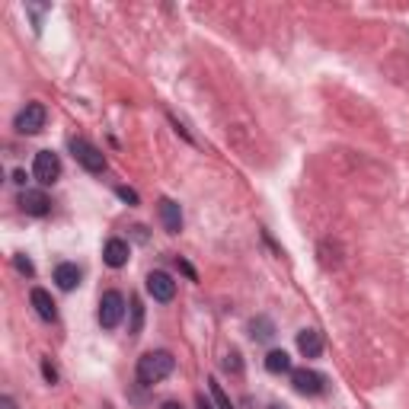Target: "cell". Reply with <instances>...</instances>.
<instances>
[{"instance_id":"cell-1","label":"cell","mask_w":409,"mask_h":409,"mask_svg":"<svg viewBox=\"0 0 409 409\" xmlns=\"http://www.w3.org/2000/svg\"><path fill=\"white\" fill-rule=\"evenodd\" d=\"M176 367V358L173 352H167V348H157V352H147L138 358V367H134V377H138L141 387H153V384L167 381L170 375H173Z\"/></svg>"},{"instance_id":"cell-2","label":"cell","mask_w":409,"mask_h":409,"mask_svg":"<svg viewBox=\"0 0 409 409\" xmlns=\"http://www.w3.org/2000/svg\"><path fill=\"white\" fill-rule=\"evenodd\" d=\"M70 153H74L77 163H80L87 173H93V176L106 173V153L99 151L93 141H87V138H70Z\"/></svg>"},{"instance_id":"cell-3","label":"cell","mask_w":409,"mask_h":409,"mask_svg":"<svg viewBox=\"0 0 409 409\" xmlns=\"http://www.w3.org/2000/svg\"><path fill=\"white\" fill-rule=\"evenodd\" d=\"M122 317H125V294L115 291V288L103 291V298H99V326L103 329H115L122 323Z\"/></svg>"},{"instance_id":"cell-4","label":"cell","mask_w":409,"mask_h":409,"mask_svg":"<svg viewBox=\"0 0 409 409\" xmlns=\"http://www.w3.org/2000/svg\"><path fill=\"white\" fill-rule=\"evenodd\" d=\"M45 122H49V109H45L42 103H26L20 112H16L13 128L20 134H39L45 128Z\"/></svg>"},{"instance_id":"cell-5","label":"cell","mask_w":409,"mask_h":409,"mask_svg":"<svg viewBox=\"0 0 409 409\" xmlns=\"http://www.w3.org/2000/svg\"><path fill=\"white\" fill-rule=\"evenodd\" d=\"M32 173L42 186L58 182V176H61V157H58L55 151H39L35 153V163H32Z\"/></svg>"},{"instance_id":"cell-6","label":"cell","mask_w":409,"mask_h":409,"mask_svg":"<svg viewBox=\"0 0 409 409\" xmlns=\"http://www.w3.org/2000/svg\"><path fill=\"white\" fill-rule=\"evenodd\" d=\"M291 384H294V390L304 396H320L326 390V377L320 375V371H313V367H294Z\"/></svg>"},{"instance_id":"cell-7","label":"cell","mask_w":409,"mask_h":409,"mask_svg":"<svg viewBox=\"0 0 409 409\" xmlns=\"http://www.w3.org/2000/svg\"><path fill=\"white\" fill-rule=\"evenodd\" d=\"M147 294H151L153 301H160V304H170V301L176 298V282L170 272L157 269L147 275Z\"/></svg>"},{"instance_id":"cell-8","label":"cell","mask_w":409,"mask_h":409,"mask_svg":"<svg viewBox=\"0 0 409 409\" xmlns=\"http://www.w3.org/2000/svg\"><path fill=\"white\" fill-rule=\"evenodd\" d=\"M20 208L32 218H45L51 211V199L42 189H23L20 192Z\"/></svg>"},{"instance_id":"cell-9","label":"cell","mask_w":409,"mask_h":409,"mask_svg":"<svg viewBox=\"0 0 409 409\" xmlns=\"http://www.w3.org/2000/svg\"><path fill=\"white\" fill-rule=\"evenodd\" d=\"M128 240H122V237H109L103 246V263L109 265V269H122V265L128 263Z\"/></svg>"},{"instance_id":"cell-10","label":"cell","mask_w":409,"mask_h":409,"mask_svg":"<svg viewBox=\"0 0 409 409\" xmlns=\"http://www.w3.org/2000/svg\"><path fill=\"white\" fill-rule=\"evenodd\" d=\"M157 211H160V221H163V230H167V234H180V230H182V208H180V201L160 199Z\"/></svg>"},{"instance_id":"cell-11","label":"cell","mask_w":409,"mask_h":409,"mask_svg":"<svg viewBox=\"0 0 409 409\" xmlns=\"http://www.w3.org/2000/svg\"><path fill=\"white\" fill-rule=\"evenodd\" d=\"M29 301H32L35 313H39L45 323H55V320H58V304H55V298H51L45 288H32V291H29Z\"/></svg>"},{"instance_id":"cell-12","label":"cell","mask_w":409,"mask_h":409,"mask_svg":"<svg viewBox=\"0 0 409 409\" xmlns=\"http://www.w3.org/2000/svg\"><path fill=\"white\" fill-rule=\"evenodd\" d=\"M298 352L304 355V358H320V355H323V333H320V329H301Z\"/></svg>"},{"instance_id":"cell-13","label":"cell","mask_w":409,"mask_h":409,"mask_svg":"<svg viewBox=\"0 0 409 409\" xmlns=\"http://www.w3.org/2000/svg\"><path fill=\"white\" fill-rule=\"evenodd\" d=\"M55 282L61 291H74L77 284H80V269L77 263H58L55 265Z\"/></svg>"},{"instance_id":"cell-14","label":"cell","mask_w":409,"mask_h":409,"mask_svg":"<svg viewBox=\"0 0 409 409\" xmlns=\"http://www.w3.org/2000/svg\"><path fill=\"white\" fill-rule=\"evenodd\" d=\"M265 371L269 375H291L294 367H291V355L282 352V348H275V352L265 355Z\"/></svg>"},{"instance_id":"cell-15","label":"cell","mask_w":409,"mask_h":409,"mask_svg":"<svg viewBox=\"0 0 409 409\" xmlns=\"http://www.w3.org/2000/svg\"><path fill=\"white\" fill-rule=\"evenodd\" d=\"M250 336L259 342H269L272 336H275V323H272L269 317H253L250 320Z\"/></svg>"},{"instance_id":"cell-16","label":"cell","mask_w":409,"mask_h":409,"mask_svg":"<svg viewBox=\"0 0 409 409\" xmlns=\"http://www.w3.org/2000/svg\"><path fill=\"white\" fill-rule=\"evenodd\" d=\"M141 326H144V307H141L138 298H132V326H128V333L141 336Z\"/></svg>"},{"instance_id":"cell-17","label":"cell","mask_w":409,"mask_h":409,"mask_svg":"<svg viewBox=\"0 0 409 409\" xmlns=\"http://www.w3.org/2000/svg\"><path fill=\"white\" fill-rule=\"evenodd\" d=\"M208 390H211V400L218 403V409H234V403L227 400V394H224V390H221V384H218L215 377H211V381H208Z\"/></svg>"},{"instance_id":"cell-18","label":"cell","mask_w":409,"mask_h":409,"mask_svg":"<svg viewBox=\"0 0 409 409\" xmlns=\"http://www.w3.org/2000/svg\"><path fill=\"white\" fill-rule=\"evenodd\" d=\"M13 265H16V272H20V275H26V278H35V265L29 263V259L23 256V253H16V256H13Z\"/></svg>"},{"instance_id":"cell-19","label":"cell","mask_w":409,"mask_h":409,"mask_svg":"<svg viewBox=\"0 0 409 409\" xmlns=\"http://www.w3.org/2000/svg\"><path fill=\"white\" fill-rule=\"evenodd\" d=\"M224 371H234V375H240L243 365H240V352H230L227 358H224Z\"/></svg>"},{"instance_id":"cell-20","label":"cell","mask_w":409,"mask_h":409,"mask_svg":"<svg viewBox=\"0 0 409 409\" xmlns=\"http://www.w3.org/2000/svg\"><path fill=\"white\" fill-rule=\"evenodd\" d=\"M115 192H118V199H122V201H128V205H138V192H134V189H128V186H118L115 189Z\"/></svg>"},{"instance_id":"cell-21","label":"cell","mask_w":409,"mask_h":409,"mask_svg":"<svg viewBox=\"0 0 409 409\" xmlns=\"http://www.w3.org/2000/svg\"><path fill=\"white\" fill-rule=\"evenodd\" d=\"M42 375H45V381H49L51 387H55V384H58V371H55V367H51V361H49V358H42Z\"/></svg>"},{"instance_id":"cell-22","label":"cell","mask_w":409,"mask_h":409,"mask_svg":"<svg viewBox=\"0 0 409 409\" xmlns=\"http://www.w3.org/2000/svg\"><path fill=\"white\" fill-rule=\"evenodd\" d=\"M176 265H180V269H182V272H186V275H189V282H199V272H195L192 265L186 263V259H180V256H176Z\"/></svg>"},{"instance_id":"cell-23","label":"cell","mask_w":409,"mask_h":409,"mask_svg":"<svg viewBox=\"0 0 409 409\" xmlns=\"http://www.w3.org/2000/svg\"><path fill=\"white\" fill-rule=\"evenodd\" d=\"M0 409H16V400L10 394H4V396H0Z\"/></svg>"},{"instance_id":"cell-24","label":"cell","mask_w":409,"mask_h":409,"mask_svg":"<svg viewBox=\"0 0 409 409\" xmlns=\"http://www.w3.org/2000/svg\"><path fill=\"white\" fill-rule=\"evenodd\" d=\"M13 182H20V186H26V173H23V170H16V173H13Z\"/></svg>"},{"instance_id":"cell-25","label":"cell","mask_w":409,"mask_h":409,"mask_svg":"<svg viewBox=\"0 0 409 409\" xmlns=\"http://www.w3.org/2000/svg\"><path fill=\"white\" fill-rule=\"evenodd\" d=\"M160 409H182V403H176V400H167V403H163V406H160Z\"/></svg>"},{"instance_id":"cell-26","label":"cell","mask_w":409,"mask_h":409,"mask_svg":"<svg viewBox=\"0 0 409 409\" xmlns=\"http://www.w3.org/2000/svg\"><path fill=\"white\" fill-rule=\"evenodd\" d=\"M199 409H215V406H211V403L205 400V396H199Z\"/></svg>"},{"instance_id":"cell-27","label":"cell","mask_w":409,"mask_h":409,"mask_svg":"<svg viewBox=\"0 0 409 409\" xmlns=\"http://www.w3.org/2000/svg\"><path fill=\"white\" fill-rule=\"evenodd\" d=\"M272 409H284V406H272Z\"/></svg>"}]
</instances>
